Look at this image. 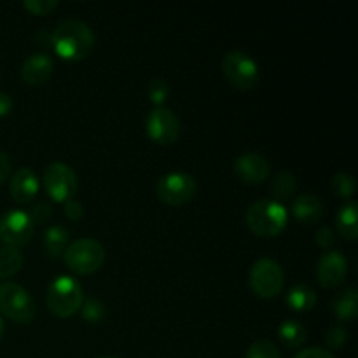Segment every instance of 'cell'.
Wrapping results in <instances>:
<instances>
[{
  "mask_svg": "<svg viewBox=\"0 0 358 358\" xmlns=\"http://www.w3.org/2000/svg\"><path fill=\"white\" fill-rule=\"evenodd\" d=\"M65 215L69 217L70 220H79L80 217L84 215V208L77 199H70V201L65 203Z\"/></svg>",
  "mask_w": 358,
  "mask_h": 358,
  "instance_id": "obj_32",
  "label": "cell"
},
{
  "mask_svg": "<svg viewBox=\"0 0 358 358\" xmlns=\"http://www.w3.org/2000/svg\"><path fill=\"white\" fill-rule=\"evenodd\" d=\"M84 303L83 287L72 276H58L52 280L45 294L48 310L58 318H70L79 313Z\"/></svg>",
  "mask_w": 358,
  "mask_h": 358,
  "instance_id": "obj_3",
  "label": "cell"
},
{
  "mask_svg": "<svg viewBox=\"0 0 358 358\" xmlns=\"http://www.w3.org/2000/svg\"><path fill=\"white\" fill-rule=\"evenodd\" d=\"M247 358H280V352L271 341L261 339L247 350Z\"/></svg>",
  "mask_w": 358,
  "mask_h": 358,
  "instance_id": "obj_27",
  "label": "cell"
},
{
  "mask_svg": "<svg viewBox=\"0 0 358 358\" xmlns=\"http://www.w3.org/2000/svg\"><path fill=\"white\" fill-rule=\"evenodd\" d=\"M0 311L16 324H30L37 315V308L28 290L13 282L0 285Z\"/></svg>",
  "mask_w": 358,
  "mask_h": 358,
  "instance_id": "obj_6",
  "label": "cell"
},
{
  "mask_svg": "<svg viewBox=\"0 0 358 358\" xmlns=\"http://www.w3.org/2000/svg\"><path fill=\"white\" fill-rule=\"evenodd\" d=\"M34 222L23 210H9L0 217V240L7 247H21L30 241L34 234Z\"/></svg>",
  "mask_w": 358,
  "mask_h": 358,
  "instance_id": "obj_11",
  "label": "cell"
},
{
  "mask_svg": "<svg viewBox=\"0 0 358 358\" xmlns=\"http://www.w3.org/2000/svg\"><path fill=\"white\" fill-rule=\"evenodd\" d=\"M10 196L16 203H30L38 192V178L30 168H20L16 173L10 177L9 182Z\"/></svg>",
  "mask_w": 358,
  "mask_h": 358,
  "instance_id": "obj_15",
  "label": "cell"
},
{
  "mask_svg": "<svg viewBox=\"0 0 358 358\" xmlns=\"http://www.w3.org/2000/svg\"><path fill=\"white\" fill-rule=\"evenodd\" d=\"M42 180H44L45 192L56 203H66L73 199L77 187H79L76 171L66 163H59V161L51 163L45 168Z\"/></svg>",
  "mask_w": 358,
  "mask_h": 358,
  "instance_id": "obj_9",
  "label": "cell"
},
{
  "mask_svg": "<svg viewBox=\"0 0 358 358\" xmlns=\"http://www.w3.org/2000/svg\"><path fill=\"white\" fill-rule=\"evenodd\" d=\"M13 108H14V101L13 98H10V94L0 91V117L9 115L10 112H13Z\"/></svg>",
  "mask_w": 358,
  "mask_h": 358,
  "instance_id": "obj_34",
  "label": "cell"
},
{
  "mask_svg": "<svg viewBox=\"0 0 358 358\" xmlns=\"http://www.w3.org/2000/svg\"><path fill=\"white\" fill-rule=\"evenodd\" d=\"M292 213L299 222L311 226L317 224L324 215V205L320 199L313 194H301L294 199Z\"/></svg>",
  "mask_w": 358,
  "mask_h": 358,
  "instance_id": "obj_16",
  "label": "cell"
},
{
  "mask_svg": "<svg viewBox=\"0 0 358 358\" xmlns=\"http://www.w3.org/2000/svg\"><path fill=\"white\" fill-rule=\"evenodd\" d=\"M222 72L236 90H252L259 80V66L250 55L229 51L222 59Z\"/></svg>",
  "mask_w": 358,
  "mask_h": 358,
  "instance_id": "obj_8",
  "label": "cell"
},
{
  "mask_svg": "<svg viewBox=\"0 0 358 358\" xmlns=\"http://www.w3.org/2000/svg\"><path fill=\"white\" fill-rule=\"evenodd\" d=\"M2 336H3V320L2 317H0V339H2Z\"/></svg>",
  "mask_w": 358,
  "mask_h": 358,
  "instance_id": "obj_36",
  "label": "cell"
},
{
  "mask_svg": "<svg viewBox=\"0 0 358 358\" xmlns=\"http://www.w3.org/2000/svg\"><path fill=\"white\" fill-rule=\"evenodd\" d=\"M69 247V231L62 226H51L44 234V250L45 255L51 259H59L65 255Z\"/></svg>",
  "mask_w": 358,
  "mask_h": 358,
  "instance_id": "obj_20",
  "label": "cell"
},
{
  "mask_svg": "<svg viewBox=\"0 0 358 358\" xmlns=\"http://www.w3.org/2000/svg\"><path fill=\"white\" fill-rule=\"evenodd\" d=\"M100 358H115V357H100Z\"/></svg>",
  "mask_w": 358,
  "mask_h": 358,
  "instance_id": "obj_37",
  "label": "cell"
},
{
  "mask_svg": "<svg viewBox=\"0 0 358 358\" xmlns=\"http://www.w3.org/2000/svg\"><path fill=\"white\" fill-rule=\"evenodd\" d=\"M278 338L289 348H299L306 341V329L299 320L290 318V320L282 322L278 327Z\"/></svg>",
  "mask_w": 358,
  "mask_h": 358,
  "instance_id": "obj_22",
  "label": "cell"
},
{
  "mask_svg": "<svg viewBox=\"0 0 358 358\" xmlns=\"http://www.w3.org/2000/svg\"><path fill=\"white\" fill-rule=\"evenodd\" d=\"M28 215H30L34 226H35V224H44V222H48L49 219H51L52 206L49 205L48 201H38L37 205H35L34 208L30 210V213H28Z\"/></svg>",
  "mask_w": 358,
  "mask_h": 358,
  "instance_id": "obj_30",
  "label": "cell"
},
{
  "mask_svg": "<svg viewBox=\"0 0 358 358\" xmlns=\"http://www.w3.org/2000/svg\"><path fill=\"white\" fill-rule=\"evenodd\" d=\"M24 264V257L16 247H7L3 245L0 248V278H9L14 276Z\"/></svg>",
  "mask_w": 358,
  "mask_h": 358,
  "instance_id": "obj_23",
  "label": "cell"
},
{
  "mask_svg": "<svg viewBox=\"0 0 358 358\" xmlns=\"http://www.w3.org/2000/svg\"><path fill=\"white\" fill-rule=\"evenodd\" d=\"M348 341V331L343 325H334L325 332V343L331 350H339Z\"/></svg>",
  "mask_w": 358,
  "mask_h": 358,
  "instance_id": "obj_28",
  "label": "cell"
},
{
  "mask_svg": "<svg viewBox=\"0 0 358 358\" xmlns=\"http://www.w3.org/2000/svg\"><path fill=\"white\" fill-rule=\"evenodd\" d=\"M10 173V159L3 150H0V184L7 180Z\"/></svg>",
  "mask_w": 358,
  "mask_h": 358,
  "instance_id": "obj_35",
  "label": "cell"
},
{
  "mask_svg": "<svg viewBox=\"0 0 358 358\" xmlns=\"http://www.w3.org/2000/svg\"><path fill=\"white\" fill-rule=\"evenodd\" d=\"M315 240H317V243L320 245L322 248H325V250H327V248H331L332 245H334L336 234H334V231L331 229V227L324 226V227H320V229H318L317 238H315Z\"/></svg>",
  "mask_w": 358,
  "mask_h": 358,
  "instance_id": "obj_31",
  "label": "cell"
},
{
  "mask_svg": "<svg viewBox=\"0 0 358 358\" xmlns=\"http://www.w3.org/2000/svg\"><path fill=\"white\" fill-rule=\"evenodd\" d=\"M80 311H83L84 320L90 322V324H98L105 317V306L96 297H91V299L84 301L83 306H80Z\"/></svg>",
  "mask_w": 358,
  "mask_h": 358,
  "instance_id": "obj_26",
  "label": "cell"
},
{
  "mask_svg": "<svg viewBox=\"0 0 358 358\" xmlns=\"http://www.w3.org/2000/svg\"><path fill=\"white\" fill-rule=\"evenodd\" d=\"M285 301L294 311H310L317 304V294L306 283H297L290 287Z\"/></svg>",
  "mask_w": 358,
  "mask_h": 358,
  "instance_id": "obj_19",
  "label": "cell"
},
{
  "mask_svg": "<svg viewBox=\"0 0 358 358\" xmlns=\"http://www.w3.org/2000/svg\"><path fill=\"white\" fill-rule=\"evenodd\" d=\"M145 129L149 138L157 145H171L180 136V121L166 107H156L145 119Z\"/></svg>",
  "mask_w": 358,
  "mask_h": 358,
  "instance_id": "obj_10",
  "label": "cell"
},
{
  "mask_svg": "<svg viewBox=\"0 0 358 358\" xmlns=\"http://www.w3.org/2000/svg\"><path fill=\"white\" fill-rule=\"evenodd\" d=\"M198 192V184L194 177L184 171H173L159 178L156 187V194L159 201L170 206H182L192 201Z\"/></svg>",
  "mask_w": 358,
  "mask_h": 358,
  "instance_id": "obj_7",
  "label": "cell"
},
{
  "mask_svg": "<svg viewBox=\"0 0 358 358\" xmlns=\"http://www.w3.org/2000/svg\"><path fill=\"white\" fill-rule=\"evenodd\" d=\"M51 49L69 62L87 58L94 49L93 30L80 20L62 21L51 31Z\"/></svg>",
  "mask_w": 358,
  "mask_h": 358,
  "instance_id": "obj_1",
  "label": "cell"
},
{
  "mask_svg": "<svg viewBox=\"0 0 358 358\" xmlns=\"http://www.w3.org/2000/svg\"><path fill=\"white\" fill-rule=\"evenodd\" d=\"M23 7L34 16H45L58 7V2L56 0H27L23 2Z\"/></svg>",
  "mask_w": 358,
  "mask_h": 358,
  "instance_id": "obj_29",
  "label": "cell"
},
{
  "mask_svg": "<svg viewBox=\"0 0 358 358\" xmlns=\"http://www.w3.org/2000/svg\"><path fill=\"white\" fill-rule=\"evenodd\" d=\"M357 203H346L339 208L338 217H336V227L339 234L346 240L353 241L358 236V215H357Z\"/></svg>",
  "mask_w": 358,
  "mask_h": 358,
  "instance_id": "obj_18",
  "label": "cell"
},
{
  "mask_svg": "<svg viewBox=\"0 0 358 358\" xmlns=\"http://www.w3.org/2000/svg\"><path fill=\"white\" fill-rule=\"evenodd\" d=\"M245 222L255 236L275 238L282 234L289 224V213L282 203L275 199H261L248 206Z\"/></svg>",
  "mask_w": 358,
  "mask_h": 358,
  "instance_id": "obj_2",
  "label": "cell"
},
{
  "mask_svg": "<svg viewBox=\"0 0 358 358\" xmlns=\"http://www.w3.org/2000/svg\"><path fill=\"white\" fill-rule=\"evenodd\" d=\"M296 358H336L329 350L324 348H308L296 355Z\"/></svg>",
  "mask_w": 358,
  "mask_h": 358,
  "instance_id": "obj_33",
  "label": "cell"
},
{
  "mask_svg": "<svg viewBox=\"0 0 358 358\" xmlns=\"http://www.w3.org/2000/svg\"><path fill=\"white\" fill-rule=\"evenodd\" d=\"M297 191V180L290 171L282 170L275 175V178L269 184V192L275 198V201H285L290 199Z\"/></svg>",
  "mask_w": 358,
  "mask_h": 358,
  "instance_id": "obj_21",
  "label": "cell"
},
{
  "mask_svg": "<svg viewBox=\"0 0 358 358\" xmlns=\"http://www.w3.org/2000/svg\"><path fill=\"white\" fill-rule=\"evenodd\" d=\"M332 311L336 317L343 322H352L355 320L358 315V292L355 289H345L331 303Z\"/></svg>",
  "mask_w": 358,
  "mask_h": 358,
  "instance_id": "obj_17",
  "label": "cell"
},
{
  "mask_svg": "<svg viewBox=\"0 0 358 358\" xmlns=\"http://www.w3.org/2000/svg\"><path fill=\"white\" fill-rule=\"evenodd\" d=\"M234 173L238 175L241 182L248 185L262 184L269 177V163L264 156L257 152L241 154L234 161Z\"/></svg>",
  "mask_w": 358,
  "mask_h": 358,
  "instance_id": "obj_13",
  "label": "cell"
},
{
  "mask_svg": "<svg viewBox=\"0 0 358 358\" xmlns=\"http://www.w3.org/2000/svg\"><path fill=\"white\" fill-rule=\"evenodd\" d=\"M346 275H348V261L341 252L331 250L322 255L317 266V276L324 289L339 287L345 282Z\"/></svg>",
  "mask_w": 358,
  "mask_h": 358,
  "instance_id": "obj_12",
  "label": "cell"
},
{
  "mask_svg": "<svg viewBox=\"0 0 358 358\" xmlns=\"http://www.w3.org/2000/svg\"><path fill=\"white\" fill-rule=\"evenodd\" d=\"M63 259L70 271L77 275H91L103 266L105 248L98 240L80 238L66 247Z\"/></svg>",
  "mask_w": 358,
  "mask_h": 358,
  "instance_id": "obj_4",
  "label": "cell"
},
{
  "mask_svg": "<svg viewBox=\"0 0 358 358\" xmlns=\"http://www.w3.org/2000/svg\"><path fill=\"white\" fill-rule=\"evenodd\" d=\"M147 96L152 101L156 107H163L164 101L170 96V86H168L166 80L163 79H154L150 80L149 87H147Z\"/></svg>",
  "mask_w": 358,
  "mask_h": 358,
  "instance_id": "obj_25",
  "label": "cell"
},
{
  "mask_svg": "<svg viewBox=\"0 0 358 358\" xmlns=\"http://www.w3.org/2000/svg\"><path fill=\"white\" fill-rule=\"evenodd\" d=\"M331 189L338 198L350 199L353 194H355V189H357L355 178H353L350 173H345V171L336 173L331 180Z\"/></svg>",
  "mask_w": 358,
  "mask_h": 358,
  "instance_id": "obj_24",
  "label": "cell"
},
{
  "mask_svg": "<svg viewBox=\"0 0 358 358\" xmlns=\"http://www.w3.org/2000/svg\"><path fill=\"white\" fill-rule=\"evenodd\" d=\"M248 283L252 292L261 299H273L282 294L285 285V275L282 266L268 257L257 259L248 271Z\"/></svg>",
  "mask_w": 358,
  "mask_h": 358,
  "instance_id": "obj_5",
  "label": "cell"
},
{
  "mask_svg": "<svg viewBox=\"0 0 358 358\" xmlns=\"http://www.w3.org/2000/svg\"><path fill=\"white\" fill-rule=\"evenodd\" d=\"M55 62L45 52H35L30 55L21 65V79L30 86H42L52 77Z\"/></svg>",
  "mask_w": 358,
  "mask_h": 358,
  "instance_id": "obj_14",
  "label": "cell"
}]
</instances>
